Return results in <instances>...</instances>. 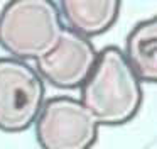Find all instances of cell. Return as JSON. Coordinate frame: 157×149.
I'll return each instance as SVG.
<instances>
[{"label": "cell", "instance_id": "obj_1", "mask_svg": "<svg viewBox=\"0 0 157 149\" xmlns=\"http://www.w3.org/2000/svg\"><path fill=\"white\" fill-rule=\"evenodd\" d=\"M142 81L117 46L98 51L91 74L79 88V102L101 125H123L142 107Z\"/></svg>", "mask_w": 157, "mask_h": 149}, {"label": "cell", "instance_id": "obj_2", "mask_svg": "<svg viewBox=\"0 0 157 149\" xmlns=\"http://www.w3.org/2000/svg\"><path fill=\"white\" fill-rule=\"evenodd\" d=\"M64 32L58 3L51 0H12L0 10V47L19 61L48 56Z\"/></svg>", "mask_w": 157, "mask_h": 149}, {"label": "cell", "instance_id": "obj_3", "mask_svg": "<svg viewBox=\"0 0 157 149\" xmlns=\"http://www.w3.org/2000/svg\"><path fill=\"white\" fill-rule=\"evenodd\" d=\"M46 102L41 74L25 61L0 58V131H27L36 124Z\"/></svg>", "mask_w": 157, "mask_h": 149}, {"label": "cell", "instance_id": "obj_4", "mask_svg": "<svg viewBox=\"0 0 157 149\" xmlns=\"http://www.w3.org/2000/svg\"><path fill=\"white\" fill-rule=\"evenodd\" d=\"M34 127L42 149H91L100 131L91 112L69 95L48 98Z\"/></svg>", "mask_w": 157, "mask_h": 149}, {"label": "cell", "instance_id": "obj_5", "mask_svg": "<svg viewBox=\"0 0 157 149\" xmlns=\"http://www.w3.org/2000/svg\"><path fill=\"white\" fill-rule=\"evenodd\" d=\"M98 49L91 39L64 29L58 46L36 61V71L44 81L59 90H79L91 74Z\"/></svg>", "mask_w": 157, "mask_h": 149}, {"label": "cell", "instance_id": "obj_6", "mask_svg": "<svg viewBox=\"0 0 157 149\" xmlns=\"http://www.w3.org/2000/svg\"><path fill=\"white\" fill-rule=\"evenodd\" d=\"M56 3L64 29L86 39L112 29L122 9L117 0H61Z\"/></svg>", "mask_w": 157, "mask_h": 149}, {"label": "cell", "instance_id": "obj_7", "mask_svg": "<svg viewBox=\"0 0 157 149\" xmlns=\"http://www.w3.org/2000/svg\"><path fill=\"white\" fill-rule=\"evenodd\" d=\"M122 51L142 83H157V15L135 24Z\"/></svg>", "mask_w": 157, "mask_h": 149}]
</instances>
